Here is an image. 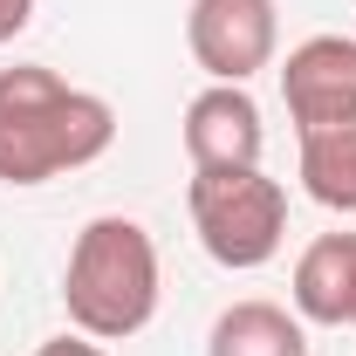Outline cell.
<instances>
[{
  "mask_svg": "<svg viewBox=\"0 0 356 356\" xmlns=\"http://www.w3.org/2000/svg\"><path fill=\"white\" fill-rule=\"evenodd\" d=\"M185 213L199 247L226 267V274H254L281 254L288 240V192L281 178H267L261 165H233V172H192L185 185Z\"/></svg>",
  "mask_w": 356,
  "mask_h": 356,
  "instance_id": "3957f363",
  "label": "cell"
},
{
  "mask_svg": "<svg viewBox=\"0 0 356 356\" xmlns=\"http://www.w3.org/2000/svg\"><path fill=\"white\" fill-rule=\"evenodd\" d=\"M62 309L69 329L96 343H131L158 315V240L124 213H96L69 247L62 267Z\"/></svg>",
  "mask_w": 356,
  "mask_h": 356,
  "instance_id": "7a4b0ae2",
  "label": "cell"
},
{
  "mask_svg": "<svg viewBox=\"0 0 356 356\" xmlns=\"http://www.w3.org/2000/svg\"><path fill=\"white\" fill-rule=\"evenodd\" d=\"M178 137H185L192 172L261 165V151H267V124H261V103L247 96V83H206L192 103H185Z\"/></svg>",
  "mask_w": 356,
  "mask_h": 356,
  "instance_id": "8992f818",
  "label": "cell"
},
{
  "mask_svg": "<svg viewBox=\"0 0 356 356\" xmlns=\"http://www.w3.org/2000/svg\"><path fill=\"white\" fill-rule=\"evenodd\" d=\"M288 295L315 329H356V233H315L295 261Z\"/></svg>",
  "mask_w": 356,
  "mask_h": 356,
  "instance_id": "52a82bcc",
  "label": "cell"
},
{
  "mask_svg": "<svg viewBox=\"0 0 356 356\" xmlns=\"http://www.w3.org/2000/svg\"><path fill=\"white\" fill-rule=\"evenodd\" d=\"M35 356H110V350H103L96 336H83V329H62V336H48Z\"/></svg>",
  "mask_w": 356,
  "mask_h": 356,
  "instance_id": "30bf717a",
  "label": "cell"
},
{
  "mask_svg": "<svg viewBox=\"0 0 356 356\" xmlns=\"http://www.w3.org/2000/svg\"><path fill=\"white\" fill-rule=\"evenodd\" d=\"M206 356H309V329L302 315H288L281 302H233L213 315L206 329Z\"/></svg>",
  "mask_w": 356,
  "mask_h": 356,
  "instance_id": "ba28073f",
  "label": "cell"
},
{
  "mask_svg": "<svg viewBox=\"0 0 356 356\" xmlns=\"http://www.w3.org/2000/svg\"><path fill=\"white\" fill-rule=\"evenodd\" d=\"M302 192L329 213H356V117L302 137Z\"/></svg>",
  "mask_w": 356,
  "mask_h": 356,
  "instance_id": "9c48e42d",
  "label": "cell"
},
{
  "mask_svg": "<svg viewBox=\"0 0 356 356\" xmlns=\"http://www.w3.org/2000/svg\"><path fill=\"white\" fill-rule=\"evenodd\" d=\"M281 103H288L295 137L350 124L356 117V42L350 35H309V42H295L288 62H281Z\"/></svg>",
  "mask_w": 356,
  "mask_h": 356,
  "instance_id": "5b68a950",
  "label": "cell"
},
{
  "mask_svg": "<svg viewBox=\"0 0 356 356\" xmlns=\"http://www.w3.org/2000/svg\"><path fill=\"white\" fill-rule=\"evenodd\" d=\"M117 110L96 89L62 83L42 62L0 69V185L28 192L62 172H83L110 151Z\"/></svg>",
  "mask_w": 356,
  "mask_h": 356,
  "instance_id": "6da1fadb",
  "label": "cell"
},
{
  "mask_svg": "<svg viewBox=\"0 0 356 356\" xmlns=\"http://www.w3.org/2000/svg\"><path fill=\"white\" fill-rule=\"evenodd\" d=\"M185 48L213 83H254L261 69H274L281 14H274V0H192Z\"/></svg>",
  "mask_w": 356,
  "mask_h": 356,
  "instance_id": "277c9868",
  "label": "cell"
},
{
  "mask_svg": "<svg viewBox=\"0 0 356 356\" xmlns=\"http://www.w3.org/2000/svg\"><path fill=\"white\" fill-rule=\"evenodd\" d=\"M28 21H35V0H0V48L14 42Z\"/></svg>",
  "mask_w": 356,
  "mask_h": 356,
  "instance_id": "8fae6325",
  "label": "cell"
}]
</instances>
